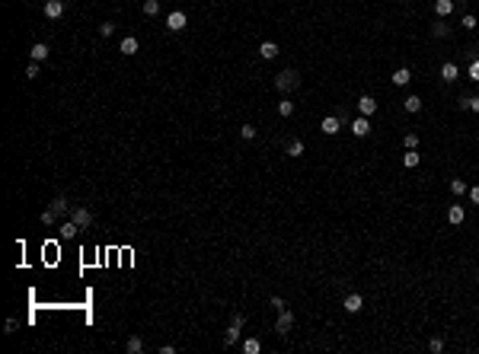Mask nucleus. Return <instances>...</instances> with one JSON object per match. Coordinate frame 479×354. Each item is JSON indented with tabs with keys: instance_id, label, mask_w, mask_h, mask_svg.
<instances>
[{
	"instance_id": "obj_1",
	"label": "nucleus",
	"mask_w": 479,
	"mask_h": 354,
	"mask_svg": "<svg viewBox=\"0 0 479 354\" xmlns=\"http://www.w3.org/2000/svg\"><path fill=\"white\" fill-rule=\"evenodd\" d=\"M275 90L281 93V96H291L294 90H300V74L294 71V67H284V71L275 77Z\"/></svg>"
},
{
	"instance_id": "obj_2",
	"label": "nucleus",
	"mask_w": 479,
	"mask_h": 354,
	"mask_svg": "<svg viewBox=\"0 0 479 354\" xmlns=\"http://www.w3.org/2000/svg\"><path fill=\"white\" fill-rule=\"evenodd\" d=\"M243 325H246V316H243V313H233L227 332H224V344H237L240 335H243Z\"/></svg>"
},
{
	"instance_id": "obj_3",
	"label": "nucleus",
	"mask_w": 479,
	"mask_h": 354,
	"mask_svg": "<svg viewBox=\"0 0 479 354\" xmlns=\"http://www.w3.org/2000/svg\"><path fill=\"white\" fill-rule=\"evenodd\" d=\"M291 329H294V313L284 306L281 313H278V319H275V332L278 335H291Z\"/></svg>"
},
{
	"instance_id": "obj_4",
	"label": "nucleus",
	"mask_w": 479,
	"mask_h": 354,
	"mask_svg": "<svg viewBox=\"0 0 479 354\" xmlns=\"http://www.w3.org/2000/svg\"><path fill=\"white\" fill-rule=\"evenodd\" d=\"M186 26H189V16L182 13V10H170V13H167V29H170V32H182Z\"/></svg>"
},
{
	"instance_id": "obj_5",
	"label": "nucleus",
	"mask_w": 479,
	"mask_h": 354,
	"mask_svg": "<svg viewBox=\"0 0 479 354\" xmlns=\"http://www.w3.org/2000/svg\"><path fill=\"white\" fill-rule=\"evenodd\" d=\"M71 217H74V223H77L80 230H90V227H93V214H90V208H74Z\"/></svg>"
},
{
	"instance_id": "obj_6",
	"label": "nucleus",
	"mask_w": 479,
	"mask_h": 354,
	"mask_svg": "<svg viewBox=\"0 0 479 354\" xmlns=\"http://www.w3.org/2000/svg\"><path fill=\"white\" fill-rule=\"evenodd\" d=\"M352 134H355V137H368V134H371V118H368V115L352 118Z\"/></svg>"
},
{
	"instance_id": "obj_7",
	"label": "nucleus",
	"mask_w": 479,
	"mask_h": 354,
	"mask_svg": "<svg viewBox=\"0 0 479 354\" xmlns=\"http://www.w3.org/2000/svg\"><path fill=\"white\" fill-rule=\"evenodd\" d=\"M342 306H345V313L355 316V313H361V309H364V297H361V293H348V297L342 300Z\"/></svg>"
},
{
	"instance_id": "obj_8",
	"label": "nucleus",
	"mask_w": 479,
	"mask_h": 354,
	"mask_svg": "<svg viewBox=\"0 0 479 354\" xmlns=\"http://www.w3.org/2000/svg\"><path fill=\"white\" fill-rule=\"evenodd\" d=\"M358 112H361V115H368V118H374V115H377V99L364 93V96L358 99Z\"/></svg>"
},
{
	"instance_id": "obj_9",
	"label": "nucleus",
	"mask_w": 479,
	"mask_h": 354,
	"mask_svg": "<svg viewBox=\"0 0 479 354\" xmlns=\"http://www.w3.org/2000/svg\"><path fill=\"white\" fill-rule=\"evenodd\" d=\"M390 83L393 86H409L412 83V71H409V67H396V71L390 74Z\"/></svg>"
},
{
	"instance_id": "obj_10",
	"label": "nucleus",
	"mask_w": 479,
	"mask_h": 354,
	"mask_svg": "<svg viewBox=\"0 0 479 354\" xmlns=\"http://www.w3.org/2000/svg\"><path fill=\"white\" fill-rule=\"evenodd\" d=\"M463 220H466L463 204H450V208H447V223H450V227H460Z\"/></svg>"
},
{
	"instance_id": "obj_11",
	"label": "nucleus",
	"mask_w": 479,
	"mask_h": 354,
	"mask_svg": "<svg viewBox=\"0 0 479 354\" xmlns=\"http://www.w3.org/2000/svg\"><path fill=\"white\" fill-rule=\"evenodd\" d=\"M320 131L329 134V137L339 134V131H342V122H339V115H326V118H323V125H320Z\"/></svg>"
},
{
	"instance_id": "obj_12",
	"label": "nucleus",
	"mask_w": 479,
	"mask_h": 354,
	"mask_svg": "<svg viewBox=\"0 0 479 354\" xmlns=\"http://www.w3.org/2000/svg\"><path fill=\"white\" fill-rule=\"evenodd\" d=\"M45 16L48 20H61L64 16V0H45Z\"/></svg>"
},
{
	"instance_id": "obj_13",
	"label": "nucleus",
	"mask_w": 479,
	"mask_h": 354,
	"mask_svg": "<svg viewBox=\"0 0 479 354\" xmlns=\"http://www.w3.org/2000/svg\"><path fill=\"white\" fill-rule=\"evenodd\" d=\"M457 77H460V67H457L454 61H444V64H441V80H444V83H454Z\"/></svg>"
},
{
	"instance_id": "obj_14",
	"label": "nucleus",
	"mask_w": 479,
	"mask_h": 354,
	"mask_svg": "<svg viewBox=\"0 0 479 354\" xmlns=\"http://www.w3.org/2000/svg\"><path fill=\"white\" fill-rule=\"evenodd\" d=\"M137 48H141V42H137L134 36H125V39H121V48H118V51H121L125 58H131V55H137Z\"/></svg>"
},
{
	"instance_id": "obj_15",
	"label": "nucleus",
	"mask_w": 479,
	"mask_h": 354,
	"mask_svg": "<svg viewBox=\"0 0 479 354\" xmlns=\"http://www.w3.org/2000/svg\"><path fill=\"white\" fill-rule=\"evenodd\" d=\"M77 233H80V227L74 223V217H71V220H64V223L58 227V236H61V239H74Z\"/></svg>"
},
{
	"instance_id": "obj_16",
	"label": "nucleus",
	"mask_w": 479,
	"mask_h": 354,
	"mask_svg": "<svg viewBox=\"0 0 479 354\" xmlns=\"http://www.w3.org/2000/svg\"><path fill=\"white\" fill-rule=\"evenodd\" d=\"M284 153H287L291 160L303 157V141H300V137H291V141H287V147H284Z\"/></svg>"
},
{
	"instance_id": "obj_17",
	"label": "nucleus",
	"mask_w": 479,
	"mask_h": 354,
	"mask_svg": "<svg viewBox=\"0 0 479 354\" xmlns=\"http://www.w3.org/2000/svg\"><path fill=\"white\" fill-rule=\"evenodd\" d=\"M29 58H32V61H39V64L48 61V45H45V42H36V45L29 48Z\"/></svg>"
},
{
	"instance_id": "obj_18",
	"label": "nucleus",
	"mask_w": 479,
	"mask_h": 354,
	"mask_svg": "<svg viewBox=\"0 0 479 354\" xmlns=\"http://www.w3.org/2000/svg\"><path fill=\"white\" fill-rule=\"evenodd\" d=\"M259 58H262V61H275V58H278V45H275V42H262V45H259Z\"/></svg>"
},
{
	"instance_id": "obj_19",
	"label": "nucleus",
	"mask_w": 479,
	"mask_h": 354,
	"mask_svg": "<svg viewBox=\"0 0 479 354\" xmlns=\"http://www.w3.org/2000/svg\"><path fill=\"white\" fill-rule=\"evenodd\" d=\"M51 208H55V214H58V217H64V214H67V211H74V208H71V201H67V198H64V195H58V198H55V201H51Z\"/></svg>"
},
{
	"instance_id": "obj_20",
	"label": "nucleus",
	"mask_w": 479,
	"mask_h": 354,
	"mask_svg": "<svg viewBox=\"0 0 479 354\" xmlns=\"http://www.w3.org/2000/svg\"><path fill=\"white\" fill-rule=\"evenodd\" d=\"M434 13H438L441 20H444V16H450V13H454V0H434Z\"/></svg>"
},
{
	"instance_id": "obj_21",
	"label": "nucleus",
	"mask_w": 479,
	"mask_h": 354,
	"mask_svg": "<svg viewBox=\"0 0 479 354\" xmlns=\"http://www.w3.org/2000/svg\"><path fill=\"white\" fill-rule=\"evenodd\" d=\"M125 351L128 354H141L144 351V338H141V335H131V338L125 341Z\"/></svg>"
},
{
	"instance_id": "obj_22",
	"label": "nucleus",
	"mask_w": 479,
	"mask_h": 354,
	"mask_svg": "<svg viewBox=\"0 0 479 354\" xmlns=\"http://www.w3.org/2000/svg\"><path fill=\"white\" fill-rule=\"evenodd\" d=\"M403 109L412 112V115H415V112H422V96H415V93H412V96H406L403 99Z\"/></svg>"
},
{
	"instance_id": "obj_23",
	"label": "nucleus",
	"mask_w": 479,
	"mask_h": 354,
	"mask_svg": "<svg viewBox=\"0 0 479 354\" xmlns=\"http://www.w3.org/2000/svg\"><path fill=\"white\" fill-rule=\"evenodd\" d=\"M431 36H434V39H447V36H450V26L444 23V20H438V23L431 26Z\"/></svg>"
},
{
	"instance_id": "obj_24",
	"label": "nucleus",
	"mask_w": 479,
	"mask_h": 354,
	"mask_svg": "<svg viewBox=\"0 0 479 354\" xmlns=\"http://www.w3.org/2000/svg\"><path fill=\"white\" fill-rule=\"evenodd\" d=\"M419 163H422V157H419L415 150H406V153H403V166H406V169H415Z\"/></svg>"
},
{
	"instance_id": "obj_25",
	"label": "nucleus",
	"mask_w": 479,
	"mask_h": 354,
	"mask_svg": "<svg viewBox=\"0 0 479 354\" xmlns=\"http://www.w3.org/2000/svg\"><path fill=\"white\" fill-rule=\"evenodd\" d=\"M243 351H246V354H259V351H262V341L249 335V338H243Z\"/></svg>"
},
{
	"instance_id": "obj_26",
	"label": "nucleus",
	"mask_w": 479,
	"mask_h": 354,
	"mask_svg": "<svg viewBox=\"0 0 479 354\" xmlns=\"http://www.w3.org/2000/svg\"><path fill=\"white\" fill-rule=\"evenodd\" d=\"M141 10H144L147 20H150V16H160V0H144V7H141Z\"/></svg>"
},
{
	"instance_id": "obj_27",
	"label": "nucleus",
	"mask_w": 479,
	"mask_h": 354,
	"mask_svg": "<svg viewBox=\"0 0 479 354\" xmlns=\"http://www.w3.org/2000/svg\"><path fill=\"white\" fill-rule=\"evenodd\" d=\"M278 115H281V118H291V115H294V102L287 99V96L278 102Z\"/></svg>"
},
{
	"instance_id": "obj_28",
	"label": "nucleus",
	"mask_w": 479,
	"mask_h": 354,
	"mask_svg": "<svg viewBox=\"0 0 479 354\" xmlns=\"http://www.w3.org/2000/svg\"><path fill=\"white\" fill-rule=\"evenodd\" d=\"M39 220H42V227H55V220H58V214H55V208L42 211V214H39Z\"/></svg>"
},
{
	"instance_id": "obj_29",
	"label": "nucleus",
	"mask_w": 479,
	"mask_h": 354,
	"mask_svg": "<svg viewBox=\"0 0 479 354\" xmlns=\"http://www.w3.org/2000/svg\"><path fill=\"white\" fill-rule=\"evenodd\" d=\"M450 192H454V195H466L469 185L463 182V179H450Z\"/></svg>"
},
{
	"instance_id": "obj_30",
	"label": "nucleus",
	"mask_w": 479,
	"mask_h": 354,
	"mask_svg": "<svg viewBox=\"0 0 479 354\" xmlns=\"http://www.w3.org/2000/svg\"><path fill=\"white\" fill-rule=\"evenodd\" d=\"M403 147H406V150H415V147H419V134H415V131L403 134Z\"/></svg>"
},
{
	"instance_id": "obj_31",
	"label": "nucleus",
	"mask_w": 479,
	"mask_h": 354,
	"mask_svg": "<svg viewBox=\"0 0 479 354\" xmlns=\"http://www.w3.org/2000/svg\"><path fill=\"white\" fill-rule=\"evenodd\" d=\"M460 26H463V29H466V32H473V29H476V26H479V20H476V16H473V13H463V20H460Z\"/></svg>"
},
{
	"instance_id": "obj_32",
	"label": "nucleus",
	"mask_w": 479,
	"mask_h": 354,
	"mask_svg": "<svg viewBox=\"0 0 479 354\" xmlns=\"http://www.w3.org/2000/svg\"><path fill=\"white\" fill-rule=\"evenodd\" d=\"M39 71H42V64H39V61H29V64H26V77H29V80H36Z\"/></svg>"
},
{
	"instance_id": "obj_33",
	"label": "nucleus",
	"mask_w": 479,
	"mask_h": 354,
	"mask_svg": "<svg viewBox=\"0 0 479 354\" xmlns=\"http://www.w3.org/2000/svg\"><path fill=\"white\" fill-rule=\"evenodd\" d=\"M466 74H469V80H473V83H479V58L469 61V71H466Z\"/></svg>"
},
{
	"instance_id": "obj_34",
	"label": "nucleus",
	"mask_w": 479,
	"mask_h": 354,
	"mask_svg": "<svg viewBox=\"0 0 479 354\" xmlns=\"http://www.w3.org/2000/svg\"><path fill=\"white\" fill-rule=\"evenodd\" d=\"M99 36H102V39L115 36V23H102V26H99Z\"/></svg>"
},
{
	"instance_id": "obj_35",
	"label": "nucleus",
	"mask_w": 479,
	"mask_h": 354,
	"mask_svg": "<svg viewBox=\"0 0 479 354\" xmlns=\"http://www.w3.org/2000/svg\"><path fill=\"white\" fill-rule=\"evenodd\" d=\"M240 137H243V141H252V137H256V128H252V125H243V128H240Z\"/></svg>"
},
{
	"instance_id": "obj_36",
	"label": "nucleus",
	"mask_w": 479,
	"mask_h": 354,
	"mask_svg": "<svg viewBox=\"0 0 479 354\" xmlns=\"http://www.w3.org/2000/svg\"><path fill=\"white\" fill-rule=\"evenodd\" d=\"M428 351H431V354H441V351H444V341H441V338H431V341H428Z\"/></svg>"
},
{
	"instance_id": "obj_37",
	"label": "nucleus",
	"mask_w": 479,
	"mask_h": 354,
	"mask_svg": "<svg viewBox=\"0 0 479 354\" xmlns=\"http://www.w3.org/2000/svg\"><path fill=\"white\" fill-rule=\"evenodd\" d=\"M466 198H469V201H473V204H479V185H469V192H466Z\"/></svg>"
},
{
	"instance_id": "obj_38",
	"label": "nucleus",
	"mask_w": 479,
	"mask_h": 354,
	"mask_svg": "<svg viewBox=\"0 0 479 354\" xmlns=\"http://www.w3.org/2000/svg\"><path fill=\"white\" fill-rule=\"evenodd\" d=\"M284 306H287V303H284V300H281V297H272V309H275V313H281V309H284Z\"/></svg>"
},
{
	"instance_id": "obj_39",
	"label": "nucleus",
	"mask_w": 479,
	"mask_h": 354,
	"mask_svg": "<svg viewBox=\"0 0 479 354\" xmlns=\"http://www.w3.org/2000/svg\"><path fill=\"white\" fill-rule=\"evenodd\" d=\"M457 109H460V112H469V96H460V99H457Z\"/></svg>"
},
{
	"instance_id": "obj_40",
	"label": "nucleus",
	"mask_w": 479,
	"mask_h": 354,
	"mask_svg": "<svg viewBox=\"0 0 479 354\" xmlns=\"http://www.w3.org/2000/svg\"><path fill=\"white\" fill-rule=\"evenodd\" d=\"M469 112H476V115H479V96H469Z\"/></svg>"
}]
</instances>
